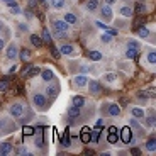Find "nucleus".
I'll return each mask as SVG.
<instances>
[{
	"label": "nucleus",
	"instance_id": "f257e3e1",
	"mask_svg": "<svg viewBox=\"0 0 156 156\" xmlns=\"http://www.w3.org/2000/svg\"><path fill=\"white\" fill-rule=\"evenodd\" d=\"M9 114H10V117H14V119H19L20 124H27L31 119H34V114H32V110L29 109V105L26 104V102H14L10 107H9Z\"/></svg>",
	"mask_w": 156,
	"mask_h": 156
},
{
	"label": "nucleus",
	"instance_id": "f03ea898",
	"mask_svg": "<svg viewBox=\"0 0 156 156\" xmlns=\"http://www.w3.org/2000/svg\"><path fill=\"white\" fill-rule=\"evenodd\" d=\"M51 29H53L51 34H55V37L59 39V41L70 37V26H68L63 19H53L51 20Z\"/></svg>",
	"mask_w": 156,
	"mask_h": 156
},
{
	"label": "nucleus",
	"instance_id": "7ed1b4c3",
	"mask_svg": "<svg viewBox=\"0 0 156 156\" xmlns=\"http://www.w3.org/2000/svg\"><path fill=\"white\" fill-rule=\"evenodd\" d=\"M31 100H32V107L36 110H39V112H46L51 107V100L44 94H41V92H34L31 95Z\"/></svg>",
	"mask_w": 156,
	"mask_h": 156
},
{
	"label": "nucleus",
	"instance_id": "20e7f679",
	"mask_svg": "<svg viewBox=\"0 0 156 156\" xmlns=\"http://www.w3.org/2000/svg\"><path fill=\"white\" fill-rule=\"evenodd\" d=\"M16 131H17V124L14 121V117H9V115L0 117V137L16 133Z\"/></svg>",
	"mask_w": 156,
	"mask_h": 156
},
{
	"label": "nucleus",
	"instance_id": "39448f33",
	"mask_svg": "<svg viewBox=\"0 0 156 156\" xmlns=\"http://www.w3.org/2000/svg\"><path fill=\"white\" fill-rule=\"evenodd\" d=\"M32 141H34V146L39 149H44L46 146V139H44V129L43 126H37L34 129V133H32Z\"/></svg>",
	"mask_w": 156,
	"mask_h": 156
},
{
	"label": "nucleus",
	"instance_id": "423d86ee",
	"mask_svg": "<svg viewBox=\"0 0 156 156\" xmlns=\"http://www.w3.org/2000/svg\"><path fill=\"white\" fill-rule=\"evenodd\" d=\"M102 110L105 112L107 117H112V119H115V117L121 115V105H117V102H107L105 109L102 107Z\"/></svg>",
	"mask_w": 156,
	"mask_h": 156
},
{
	"label": "nucleus",
	"instance_id": "0eeeda50",
	"mask_svg": "<svg viewBox=\"0 0 156 156\" xmlns=\"http://www.w3.org/2000/svg\"><path fill=\"white\" fill-rule=\"evenodd\" d=\"M44 95H46L49 100H53V98H56L59 95V83L58 82H48L46 88H44Z\"/></svg>",
	"mask_w": 156,
	"mask_h": 156
},
{
	"label": "nucleus",
	"instance_id": "6e6552de",
	"mask_svg": "<svg viewBox=\"0 0 156 156\" xmlns=\"http://www.w3.org/2000/svg\"><path fill=\"white\" fill-rule=\"evenodd\" d=\"M98 12H100V19H104L105 22H110V20L114 19V10H112V5L104 4L102 7H98Z\"/></svg>",
	"mask_w": 156,
	"mask_h": 156
},
{
	"label": "nucleus",
	"instance_id": "1a4fd4ad",
	"mask_svg": "<svg viewBox=\"0 0 156 156\" xmlns=\"http://www.w3.org/2000/svg\"><path fill=\"white\" fill-rule=\"evenodd\" d=\"M63 20H65L70 27H76L78 24H80V17H78L75 12H71V10H66L65 14H63Z\"/></svg>",
	"mask_w": 156,
	"mask_h": 156
},
{
	"label": "nucleus",
	"instance_id": "9d476101",
	"mask_svg": "<svg viewBox=\"0 0 156 156\" xmlns=\"http://www.w3.org/2000/svg\"><path fill=\"white\" fill-rule=\"evenodd\" d=\"M58 51L61 53V55H65V56H75V55H78L76 46H75V44H70V43L61 44V46L58 48Z\"/></svg>",
	"mask_w": 156,
	"mask_h": 156
},
{
	"label": "nucleus",
	"instance_id": "9b49d317",
	"mask_svg": "<svg viewBox=\"0 0 156 156\" xmlns=\"http://www.w3.org/2000/svg\"><path fill=\"white\" fill-rule=\"evenodd\" d=\"M17 55H19V46H17L16 41H12V43H9V46L5 48V56H7V59H16Z\"/></svg>",
	"mask_w": 156,
	"mask_h": 156
},
{
	"label": "nucleus",
	"instance_id": "f8f14e48",
	"mask_svg": "<svg viewBox=\"0 0 156 156\" xmlns=\"http://www.w3.org/2000/svg\"><path fill=\"white\" fill-rule=\"evenodd\" d=\"M68 117H70L71 121H75V122H78L80 119H83V110H82V107L71 105L70 109H68Z\"/></svg>",
	"mask_w": 156,
	"mask_h": 156
},
{
	"label": "nucleus",
	"instance_id": "ddd939ff",
	"mask_svg": "<svg viewBox=\"0 0 156 156\" xmlns=\"http://www.w3.org/2000/svg\"><path fill=\"white\" fill-rule=\"evenodd\" d=\"M87 82H88V75H87V73H76L73 76V85L78 87V88L87 87Z\"/></svg>",
	"mask_w": 156,
	"mask_h": 156
},
{
	"label": "nucleus",
	"instance_id": "4468645a",
	"mask_svg": "<svg viewBox=\"0 0 156 156\" xmlns=\"http://www.w3.org/2000/svg\"><path fill=\"white\" fill-rule=\"evenodd\" d=\"M87 87H88V92L92 95H98L102 92V85H100L98 80H88V82H87Z\"/></svg>",
	"mask_w": 156,
	"mask_h": 156
},
{
	"label": "nucleus",
	"instance_id": "2eb2a0df",
	"mask_svg": "<svg viewBox=\"0 0 156 156\" xmlns=\"http://www.w3.org/2000/svg\"><path fill=\"white\" fill-rule=\"evenodd\" d=\"M143 63H148L151 68L156 65V53H154V49H153V48H149V49L146 51L144 58H143Z\"/></svg>",
	"mask_w": 156,
	"mask_h": 156
},
{
	"label": "nucleus",
	"instance_id": "dca6fc26",
	"mask_svg": "<svg viewBox=\"0 0 156 156\" xmlns=\"http://www.w3.org/2000/svg\"><path fill=\"white\" fill-rule=\"evenodd\" d=\"M133 136H134V131H133L131 127H129V126H126V127H122V129H121V136H119V137H121L122 143H126V144H127Z\"/></svg>",
	"mask_w": 156,
	"mask_h": 156
},
{
	"label": "nucleus",
	"instance_id": "f3484780",
	"mask_svg": "<svg viewBox=\"0 0 156 156\" xmlns=\"http://www.w3.org/2000/svg\"><path fill=\"white\" fill-rule=\"evenodd\" d=\"M146 127H154V109H149L148 110V115L144 114V119H143Z\"/></svg>",
	"mask_w": 156,
	"mask_h": 156
},
{
	"label": "nucleus",
	"instance_id": "a211bd4d",
	"mask_svg": "<svg viewBox=\"0 0 156 156\" xmlns=\"http://www.w3.org/2000/svg\"><path fill=\"white\" fill-rule=\"evenodd\" d=\"M39 73H41V80H43L44 83H48V82H53V80H55V71L51 70V68H46V70L39 71Z\"/></svg>",
	"mask_w": 156,
	"mask_h": 156
},
{
	"label": "nucleus",
	"instance_id": "6ab92c4d",
	"mask_svg": "<svg viewBox=\"0 0 156 156\" xmlns=\"http://www.w3.org/2000/svg\"><path fill=\"white\" fill-rule=\"evenodd\" d=\"M14 153V144L10 143H0V156H9Z\"/></svg>",
	"mask_w": 156,
	"mask_h": 156
},
{
	"label": "nucleus",
	"instance_id": "aec40b11",
	"mask_svg": "<svg viewBox=\"0 0 156 156\" xmlns=\"http://www.w3.org/2000/svg\"><path fill=\"white\" fill-rule=\"evenodd\" d=\"M119 14H121L122 17H133L134 16V9L131 7V5L124 4V5H121V7H119Z\"/></svg>",
	"mask_w": 156,
	"mask_h": 156
},
{
	"label": "nucleus",
	"instance_id": "412c9836",
	"mask_svg": "<svg viewBox=\"0 0 156 156\" xmlns=\"http://www.w3.org/2000/svg\"><path fill=\"white\" fill-rule=\"evenodd\" d=\"M144 109H139V107H131V115L134 117V119H137V121H143L144 119Z\"/></svg>",
	"mask_w": 156,
	"mask_h": 156
},
{
	"label": "nucleus",
	"instance_id": "4be33fe9",
	"mask_svg": "<svg viewBox=\"0 0 156 156\" xmlns=\"http://www.w3.org/2000/svg\"><path fill=\"white\" fill-rule=\"evenodd\" d=\"M71 105H75V107H85L87 105V98L85 97H82V95H75L73 98H71Z\"/></svg>",
	"mask_w": 156,
	"mask_h": 156
},
{
	"label": "nucleus",
	"instance_id": "5701e85b",
	"mask_svg": "<svg viewBox=\"0 0 156 156\" xmlns=\"http://www.w3.org/2000/svg\"><path fill=\"white\" fill-rule=\"evenodd\" d=\"M88 59H90V61L98 63V61L104 59V55H102L100 51H97V49H92V51H88Z\"/></svg>",
	"mask_w": 156,
	"mask_h": 156
},
{
	"label": "nucleus",
	"instance_id": "b1692460",
	"mask_svg": "<svg viewBox=\"0 0 156 156\" xmlns=\"http://www.w3.org/2000/svg\"><path fill=\"white\" fill-rule=\"evenodd\" d=\"M144 148H146V151H148V153L154 154V153H156V139H154V136H151L148 141H146Z\"/></svg>",
	"mask_w": 156,
	"mask_h": 156
},
{
	"label": "nucleus",
	"instance_id": "393cba45",
	"mask_svg": "<svg viewBox=\"0 0 156 156\" xmlns=\"http://www.w3.org/2000/svg\"><path fill=\"white\" fill-rule=\"evenodd\" d=\"M98 41H100L102 44H110L114 41V36L110 34V32H107V31H104L100 36H98Z\"/></svg>",
	"mask_w": 156,
	"mask_h": 156
},
{
	"label": "nucleus",
	"instance_id": "a878e982",
	"mask_svg": "<svg viewBox=\"0 0 156 156\" xmlns=\"http://www.w3.org/2000/svg\"><path fill=\"white\" fill-rule=\"evenodd\" d=\"M127 126L134 131V134H141V131H143V127L139 126V122H137V119H129Z\"/></svg>",
	"mask_w": 156,
	"mask_h": 156
},
{
	"label": "nucleus",
	"instance_id": "bb28decb",
	"mask_svg": "<svg viewBox=\"0 0 156 156\" xmlns=\"http://www.w3.org/2000/svg\"><path fill=\"white\" fill-rule=\"evenodd\" d=\"M98 7H100V0H88V2H87V5H85V9L88 12L98 10Z\"/></svg>",
	"mask_w": 156,
	"mask_h": 156
},
{
	"label": "nucleus",
	"instance_id": "cd10ccee",
	"mask_svg": "<svg viewBox=\"0 0 156 156\" xmlns=\"http://www.w3.org/2000/svg\"><path fill=\"white\" fill-rule=\"evenodd\" d=\"M90 133H92V129L87 127V126H83L82 131H80V137H82L83 143H90Z\"/></svg>",
	"mask_w": 156,
	"mask_h": 156
},
{
	"label": "nucleus",
	"instance_id": "c85d7f7f",
	"mask_svg": "<svg viewBox=\"0 0 156 156\" xmlns=\"http://www.w3.org/2000/svg\"><path fill=\"white\" fill-rule=\"evenodd\" d=\"M51 2V7L55 9V10H63V9L66 7V0H49Z\"/></svg>",
	"mask_w": 156,
	"mask_h": 156
},
{
	"label": "nucleus",
	"instance_id": "c756f323",
	"mask_svg": "<svg viewBox=\"0 0 156 156\" xmlns=\"http://www.w3.org/2000/svg\"><path fill=\"white\" fill-rule=\"evenodd\" d=\"M29 41H31V44L34 48H41L44 44L43 39H41V36H37V34H31V36H29Z\"/></svg>",
	"mask_w": 156,
	"mask_h": 156
},
{
	"label": "nucleus",
	"instance_id": "7c9ffc66",
	"mask_svg": "<svg viewBox=\"0 0 156 156\" xmlns=\"http://www.w3.org/2000/svg\"><path fill=\"white\" fill-rule=\"evenodd\" d=\"M41 39H43V43L44 44H53V34L49 32V29H44L43 31V36H41Z\"/></svg>",
	"mask_w": 156,
	"mask_h": 156
},
{
	"label": "nucleus",
	"instance_id": "2f4dec72",
	"mask_svg": "<svg viewBox=\"0 0 156 156\" xmlns=\"http://www.w3.org/2000/svg\"><path fill=\"white\" fill-rule=\"evenodd\" d=\"M104 82L105 83H117V73H112V71H109V73L104 75Z\"/></svg>",
	"mask_w": 156,
	"mask_h": 156
},
{
	"label": "nucleus",
	"instance_id": "473e14b6",
	"mask_svg": "<svg viewBox=\"0 0 156 156\" xmlns=\"http://www.w3.org/2000/svg\"><path fill=\"white\" fill-rule=\"evenodd\" d=\"M17 56H19L22 61H29V59H31V51L26 49V48H22V49L19 48V55H17Z\"/></svg>",
	"mask_w": 156,
	"mask_h": 156
},
{
	"label": "nucleus",
	"instance_id": "72a5a7b5",
	"mask_svg": "<svg viewBox=\"0 0 156 156\" xmlns=\"http://www.w3.org/2000/svg\"><path fill=\"white\" fill-rule=\"evenodd\" d=\"M39 71H41V68H39V66H31L26 73H24V76H26V78H34L36 75H39Z\"/></svg>",
	"mask_w": 156,
	"mask_h": 156
},
{
	"label": "nucleus",
	"instance_id": "f704fd0d",
	"mask_svg": "<svg viewBox=\"0 0 156 156\" xmlns=\"http://www.w3.org/2000/svg\"><path fill=\"white\" fill-rule=\"evenodd\" d=\"M134 12L136 14H146L148 12V7H146V4H143V2H136V5H134Z\"/></svg>",
	"mask_w": 156,
	"mask_h": 156
},
{
	"label": "nucleus",
	"instance_id": "c9c22d12",
	"mask_svg": "<svg viewBox=\"0 0 156 156\" xmlns=\"http://www.w3.org/2000/svg\"><path fill=\"white\" fill-rule=\"evenodd\" d=\"M126 44H127L129 49H136V51H139L141 48H143V46H141V43H139V41H136V39H127V43H126Z\"/></svg>",
	"mask_w": 156,
	"mask_h": 156
},
{
	"label": "nucleus",
	"instance_id": "e433bc0d",
	"mask_svg": "<svg viewBox=\"0 0 156 156\" xmlns=\"http://www.w3.org/2000/svg\"><path fill=\"white\" fill-rule=\"evenodd\" d=\"M98 137H100V129H92V133H90V141H92L94 144H97Z\"/></svg>",
	"mask_w": 156,
	"mask_h": 156
},
{
	"label": "nucleus",
	"instance_id": "4c0bfd02",
	"mask_svg": "<svg viewBox=\"0 0 156 156\" xmlns=\"http://www.w3.org/2000/svg\"><path fill=\"white\" fill-rule=\"evenodd\" d=\"M137 36H139L141 39H148L151 34H149V29L148 27H139V29H137Z\"/></svg>",
	"mask_w": 156,
	"mask_h": 156
},
{
	"label": "nucleus",
	"instance_id": "58836bf2",
	"mask_svg": "<svg viewBox=\"0 0 156 156\" xmlns=\"http://www.w3.org/2000/svg\"><path fill=\"white\" fill-rule=\"evenodd\" d=\"M137 53H139V51H136V49H129V48H127V49H126V53H124V56H126L127 59H134V58L137 56Z\"/></svg>",
	"mask_w": 156,
	"mask_h": 156
},
{
	"label": "nucleus",
	"instance_id": "ea45409f",
	"mask_svg": "<svg viewBox=\"0 0 156 156\" xmlns=\"http://www.w3.org/2000/svg\"><path fill=\"white\" fill-rule=\"evenodd\" d=\"M9 88H10V82H9V78L0 80V92H7Z\"/></svg>",
	"mask_w": 156,
	"mask_h": 156
},
{
	"label": "nucleus",
	"instance_id": "a19ab883",
	"mask_svg": "<svg viewBox=\"0 0 156 156\" xmlns=\"http://www.w3.org/2000/svg\"><path fill=\"white\" fill-rule=\"evenodd\" d=\"M107 139H109L110 144H115L117 141H119V134H117V131L115 133H109V137H107Z\"/></svg>",
	"mask_w": 156,
	"mask_h": 156
},
{
	"label": "nucleus",
	"instance_id": "79ce46f5",
	"mask_svg": "<svg viewBox=\"0 0 156 156\" xmlns=\"http://www.w3.org/2000/svg\"><path fill=\"white\" fill-rule=\"evenodd\" d=\"M17 31L19 32H29V26L26 22H17Z\"/></svg>",
	"mask_w": 156,
	"mask_h": 156
},
{
	"label": "nucleus",
	"instance_id": "37998d69",
	"mask_svg": "<svg viewBox=\"0 0 156 156\" xmlns=\"http://www.w3.org/2000/svg\"><path fill=\"white\" fill-rule=\"evenodd\" d=\"M14 153H16V154H32L31 151H27V149H26V146H20V148H17V149H14Z\"/></svg>",
	"mask_w": 156,
	"mask_h": 156
},
{
	"label": "nucleus",
	"instance_id": "c03bdc74",
	"mask_svg": "<svg viewBox=\"0 0 156 156\" xmlns=\"http://www.w3.org/2000/svg\"><path fill=\"white\" fill-rule=\"evenodd\" d=\"M10 12L14 14V16H20V14H22V9L19 7V4H16V5H12L10 7Z\"/></svg>",
	"mask_w": 156,
	"mask_h": 156
},
{
	"label": "nucleus",
	"instance_id": "a18cd8bd",
	"mask_svg": "<svg viewBox=\"0 0 156 156\" xmlns=\"http://www.w3.org/2000/svg\"><path fill=\"white\" fill-rule=\"evenodd\" d=\"M22 131H24V136H32V133H34V129L29 127V126H26V124H24V129H22Z\"/></svg>",
	"mask_w": 156,
	"mask_h": 156
},
{
	"label": "nucleus",
	"instance_id": "49530a36",
	"mask_svg": "<svg viewBox=\"0 0 156 156\" xmlns=\"http://www.w3.org/2000/svg\"><path fill=\"white\" fill-rule=\"evenodd\" d=\"M63 146H65V148H68V146H70V134L68 133H65V136H63Z\"/></svg>",
	"mask_w": 156,
	"mask_h": 156
},
{
	"label": "nucleus",
	"instance_id": "de8ad7c7",
	"mask_svg": "<svg viewBox=\"0 0 156 156\" xmlns=\"http://www.w3.org/2000/svg\"><path fill=\"white\" fill-rule=\"evenodd\" d=\"M115 27L126 29V27H127V24H126V20H122V19H117V20H115Z\"/></svg>",
	"mask_w": 156,
	"mask_h": 156
},
{
	"label": "nucleus",
	"instance_id": "09e8293b",
	"mask_svg": "<svg viewBox=\"0 0 156 156\" xmlns=\"http://www.w3.org/2000/svg\"><path fill=\"white\" fill-rule=\"evenodd\" d=\"M51 55L55 56V58H59V56H61V53L58 51V48H51Z\"/></svg>",
	"mask_w": 156,
	"mask_h": 156
},
{
	"label": "nucleus",
	"instance_id": "8fccbe9b",
	"mask_svg": "<svg viewBox=\"0 0 156 156\" xmlns=\"http://www.w3.org/2000/svg\"><path fill=\"white\" fill-rule=\"evenodd\" d=\"M37 4H39V0H29V7H31V9H34Z\"/></svg>",
	"mask_w": 156,
	"mask_h": 156
},
{
	"label": "nucleus",
	"instance_id": "3c124183",
	"mask_svg": "<svg viewBox=\"0 0 156 156\" xmlns=\"http://www.w3.org/2000/svg\"><path fill=\"white\" fill-rule=\"evenodd\" d=\"M4 29H5V24H4V20L0 19V34H2V32H4Z\"/></svg>",
	"mask_w": 156,
	"mask_h": 156
},
{
	"label": "nucleus",
	"instance_id": "603ef678",
	"mask_svg": "<svg viewBox=\"0 0 156 156\" xmlns=\"http://www.w3.org/2000/svg\"><path fill=\"white\" fill-rule=\"evenodd\" d=\"M4 48H5V39H2V37H0V51L4 49Z\"/></svg>",
	"mask_w": 156,
	"mask_h": 156
},
{
	"label": "nucleus",
	"instance_id": "864d4df0",
	"mask_svg": "<svg viewBox=\"0 0 156 156\" xmlns=\"http://www.w3.org/2000/svg\"><path fill=\"white\" fill-rule=\"evenodd\" d=\"M97 126H98V127H100V126H105V121H104V119H98V121H97Z\"/></svg>",
	"mask_w": 156,
	"mask_h": 156
},
{
	"label": "nucleus",
	"instance_id": "5fc2aeb1",
	"mask_svg": "<svg viewBox=\"0 0 156 156\" xmlns=\"http://www.w3.org/2000/svg\"><path fill=\"white\" fill-rule=\"evenodd\" d=\"M117 0H104V4H109V5H114Z\"/></svg>",
	"mask_w": 156,
	"mask_h": 156
},
{
	"label": "nucleus",
	"instance_id": "6e6d98bb",
	"mask_svg": "<svg viewBox=\"0 0 156 156\" xmlns=\"http://www.w3.org/2000/svg\"><path fill=\"white\" fill-rule=\"evenodd\" d=\"M131 153H133V154H141L139 149H131Z\"/></svg>",
	"mask_w": 156,
	"mask_h": 156
},
{
	"label": "nucleus",
	"instance_id": "4d7b16f0",
	"mask_svg": "<svg viewBox=\"0 0 156 156\" xmlns=\"http://www.w3.org/2000/svg\"><path fill=\"white\" fill-rule=\"evenodd\" d=\"M39 2H43V4H44V2H49V0H39Z\"/></svg>",
	"mask_w": 156,
	"mask_h": 156
},
{
	"label": "nucleus",
	"instance_id": "13d9d810",
	"mask_svg": "<svg viewBox=\"0 0 156 156\" xmlns=\"http://www.w3.org/2000/svg\"><path fill=\"white\" fill-rule=\"evenodd\" d=\"M137 2H146V0H137Z\"/></svg>",
	"mask_w": 156,
	"mask_h": 156
}]
</instances>
